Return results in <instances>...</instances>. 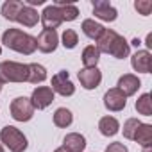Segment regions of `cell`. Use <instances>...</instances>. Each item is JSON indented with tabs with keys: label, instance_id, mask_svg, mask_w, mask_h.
<instances>
[{
	"label": "cell",
	"instance_id": "6",
	"mask_svg": "<svg viewBox=\"0 0 152 152\" xmlns=\"http://www.w3.org/2000/svg\"><path fill=\"white\" fill-rule=\"evenodd\" d=\"M52 91L59 93L61 97H72L75 93V86L70 81L66 70H61L56 75H52Z\"/></svg>",
	"mask_w": 152,
	"mask_h": 152
},
{
	"label": "cell",
	"instance_id": "34",
	"mask_svg": "<svg viewBox=\"0 0 152 152\" xmlns=\"http://www.w3.org/2000/svg\"><path fill=\"white\" fill-rule=\"evenodd\" d=\"M0 152H4V145L2 143H0Z\"/></svg>",
	"mask_w": 152,
	"mask_h": 152
},
{
	"label": "cell",
	"instance_id": "9",
	"mask_svg": "<svg viewBox=\"0 0 152 152\" xmlns=\"http://www.w3.org/2000/svg\"><path fill=\"white\" fill-rule=\"evenodd\" d=\"M54 91L48 86H38L31 95V104L34 109H45L54 102Z\"/></svg>",
	"mask_w": 152,
	"mask_h": 152
},
{
	"label": "cell",
	"instance_id": "23",
	"mask_svg": "<svg viewBox=\"0 0 152 152\" xmlns=\"http://www.w3.org/2000/svg\"><path fill=\"white\" fill-rule=\"evenodd\" d=\"M45 79H47V70H45V66H41L38 63H31L29 64V79H27V83L38 84V83H43Z\"/></svg>",
	"mask_w": 152,
	"mask_h": 152
},
{
	"label": "cell",
	"instance_id": "33",
	"mask_svg": "<svg viewBox=\"0 0 152 152\" xmlns=\"http://www.w3.org/2000/svg\"><path fill=\"white\" fill-rule=\"evenodd\" d=\"M2 86H4V81H2V77H0V91H2Z\"/></svg>",
	"mask_w": 152,
	"mask_h": 152
},
{
	"label": "cell",
	"instance_id": "11",
	"mask_svg": "<svg viewBox=\"0 0 152 152\" xmlns=\"http://www.w3.org/2000/svg\"><path fill=\"white\" fill-rule=\"evenodd\" d=\"M104 106H106V109H109V111H113V113L122 111V109H125V106H127V97H125L118 88H111V90H107L106 95H104Z\"/></svg>",
	"mask_w": 152,
	"mask_h": 152
},
{
	"label": "cell",
	"instance_id": "3",
	"mask_svg": "<svg viewBox=\"0 0 152 152\" xmlns=\"http://www.w3.org/2000/svg\"><path fill=\"white\" fill-rule=\"evenodd\" d=\"M0 77L4 83H25L29 79V64L16 61L0 63Z\"/></svg>",
	"mask_w": 152,
	"mask_h": 152
},
{
	"label": "cell",
	"instance_id": "18",
	"mask_svg": "<svg viewBox=\"0 0 152 152\" xmlns=\"http://www.w3.org/2000/svg\"><path fill=\"white\" fill-rule=\"evenodd\" d=\"M23 7V2H18V0H6L4 6H2V15L6 20L9 22H16L20 11Z\"/></svg>",
	"mask_w": 152,
	"mask_h": 152
},
{
	"label": "cell",
	"instance_id": "13",
	"mask_svg": "<svg viewBox=\"0 0 152 152\" xmlns=\"http://www.w3.org/2000/svg\"><path fill=\"white\" fill-rule=\"evenodd\" d=\"M116 88H118L125 97H131V95H134V93L141 88V81L136 77V75H132V73H124L122 77L118 79Z\"/></svg>",
	"mask_w": 152,
	"mask_h": 152
},
{
	"label": "cell",
	"instance_id": "12",
	"mask_svg": "<svg viewBox=\"0 0 152 152\" xmlns=\"http://www.w3.org/2000/svg\"><path fill=\"white\" fill-rule=\"evenodd\" d=\"M93 15L104 22H115L118 16V11L107 0H93Z\"/></svg>",
	"mask_w": 152,
	"mask_h": 152
},
{
	"label": "cell",
	"instance_id": "4",
	"mask_svg": "<svg viewBox=\"0 0 152 152\" xmlns=\"http://www.w3.org/2000/svg\"><path fill=\"white\" fill-rule=\"evenodd\" d=\"M0 143L6 145L11 152H23L27 148L25 134L15 125H6L2 131H0Z\"/></svg>",
	"mask_w": 152,
	"mask_h": 152
},
{
	"label": "cell",
	"instance_id": "8",
	"mask_svg": "<svg viewBox=\"0 0 152 152\" xmlns=\"http://www.w3.org/2000/svg\"><path fill=\"white\" fill-rule=\"evenodd\" d=\"M77 77H79V83L84 90H95L102 83V72L97 66L95 68H83L77 73Z\"/></svg>",
	"mask_w": 152,
	"mask_h": 152
},
{
	"label": "cell",
	"instance_id": "14",
	"mask_svg": "<svg viewBox=\"0 0 152 152\" xmlns=\"http://www.w3.org/2000/svg\"><path fill=\"white\" fill-rule=\"evenodd\" d=\"M131 64H132L134 72L150 73V70H152V56H150V52L148 50H138L131 57Z\"/></svg>",
	"mask_w": 152,
	"mask_h": 152
},
{
	"label": "cell",
	"instance_id": "17",
	"mask_svg": "<svg viewBox=\"0 0 152 152\" xmlns=\"http://www.w3.org/2000/svg\"><path fill=\"white\" fill-rule=\"evenodd\" d=\"M99 131L102 136H115L118 131H120V124L115 116H102L99 120Z\"/></svg>",
	"mask_w": 152,
	"mask_h": 152
},
{
	"label": "cell",
	"instance_id": "7",
	"mask_svg": "<svg viewBox=\"0 0 152 152\" xmlns=\"http://www.w3.org/2000/svg\"><path fill=\"white\" fill-rule=\"evenodd\" d=\"M39 20H41L45 31H56V29L63 23V16H61V9H59V6H56V4L47 6V7L43 9V13H41Z\"/></svg>",
	"mask_w": 152,
	"mask_h": 152
},
{
	"label": "cell",
	"instance_id": "31",
	"mask_svg": "<svg viewBox=\"0 0 152 152\" xmlns=\"http://www.w3.org/2000/svg\"><path fill=\"white\" fill-rule=\"evenodd\" d=\"M54 152H66V150H64V148H63V147H59V148H56V150H54Z\"/></svg>",
	"mask_w": 152,
	"mask_h": 152
},
{
	"label": "cell",
	"instance_id": "2",
	"mask_svg": "<svg viewBox=\"0 0 152 152\" xmlns=\"http://www.w3.org/2000/svg\"><path fill=\"white\" fill-rule=\"evenodd\" d=\"M2 43L7 48L15 50L18 54H23V56H31L36 50V38L27 34V32H23V31H20V29H7V31H4Z\"/></svg>",
	"mask_w": 152,
	"mask_h": 152
},
{
	"label": "cell",
	"instance_id": "35",
	"mask_svg": "<svg viewBox=\"0 0 152 152\" xmlns=\"http://www.w3.org/2000/svg\"><path fill=\"white\" fill-rule=\"evenodd\" d=\"M0 54H2V47H0Z\"/></svg>",
	"mask_w": 152,
	"mask_h": 152
},
{
	"label": "cell",
	"instance_id": "26",
	"mask_svg": "<svg viewBox=\"0 0 152 152\" xmlns=\"http://www.w3.org/2000/svg\"><path fill=\"white\" fill-rule=\"evenodd\" d=\"M61 39H63V47L64 48H75L77 43H79V36H77V32H75L73 29H66L63 32Z\"/></svg>",
	"mask_w": 152,
	"mask_h": 152
},
{
	"label": "cell",
	"instance_id": "27",
	"mask_svg": "<svg viewBox=\"0 0 152 152\" xmlns=\"http://www.w3.org/2000/svg\"><path fill=\"white\" fill-rule=\"evenodd\" d=\"M140 124H141V122H140L138 118H129V120H125V124H124V136H125L127 140H134V134H136Z\"/></svg>",
	"mask_w": 152,
	"mask_h": 152
},
{
	"label": "cell",
	"instance_id": "30",
	"mask_svg": "<svg viewBox=\"0 0 152 152\" xmlns=\"http://www.w3.org/2000/svg\"><path fill=\"white\" fill-rule=\"evenodd\" d=\"M41 4H45V0H27V2H25V6H29V7H32V6H41Z\"/></svg>",
	"mask_w": 152,
	"mask_h": 152
},
{
	"label": "cell",
	"instance_id": "25",
	"mask_svg": "<svg viewBox=\"0 0 152 152\" xmlns=\"http://www.w3.org/2000/svg\"><path fill=\"white\" fill-rule=\"evenodd\" d=\"M136 111L143 116H152V100H150V93H143L138 100H136Z\"/></svg>",
	"mask_w": 152,
	"mask_h": 152
},
{
	"label": "cell",
	"instance_id": "20",
	"mask_svg": "<svg viewBox=\"0 0 152 152\" xmlns=\"http://www.w3.org/2000/svg\"><path fill=\"white\" fill-rule=\"evenodd\" d=\"M132 141L140 143L143 148L145 147H150V143H152V125L150 124H140V127H138Z\"/></svg>",
	"mask_w": 152,
	"mask_h": 152
},
{
	"label": "cell",
	"instance_id": "1",
	"mask_svg": "<svg viewBox=\"0 0 152 152\" xmlns=\"http://www.w3.org/2000/svg\"><path fill=\"white\" fill-rule=\"evenodd\" d=\"M95 47L99 48V52L109 54V56H113L116 59H124L131 52V43H127L125 38L120 36L118 32H115L113 29H104V32L97 39Z\"/></svg>",
	"mask_w": 152,
	"mask_h": 152
},
{
	"label": "cell",
	"instance_id": "24",
	"mask_svg": "<svg viewBox=\"0 0 152 152\" xmlns=\"http://www.w3.org/2000/svg\"><path fill=\"white\" fill-rule=\"evenodd\" d=\"M56 6H59V9H61L63 22H64V20H66V22H73L75 18L79 16V9L75 7L73 4H66V2H63V0H57Z\"/></svg>",
	"mask_w": 152,
	"mask_h": 152
},
{
	"label": "cell",
	"instance_id": "22",
	"mask_svg": "<svg viewBox=\"0 0 152 152\" xmlns=\"http://www.w3.org/2000/svg\"><path fill=\"white\" fill-rule=\"evenodd\" d=\"M72 122H73V115H72L70 109H66V107L56 109V113H54V125H56V127L64 129V127L72 125Z\"/></svg>",
	"mask_w": 152,
	"mask_h": 152
},
{
	"label": "cell",
	"instance_id": "29",
	"mask_svg": "<svg viewBox=\"0 0 152 152\" xmlns=\"http://www.w3.org/2000/svg\"><path fill=\"white\" fill-rule=\"evenodd\" d=\"M106 152H129V150H127V147H125L124 143L115 141V143H109V145L106 147Z\"/></svg>",
	"mask_w": 152,
	"mask_h": 152
},
{
	"label": "cell",
	"instance_id": "21",
	"mask_svg": "<svg viewBox=\"0 0 152 152\" xmlns=\"http://www.w3.org/2000/svg\"><path fill=\"white\" fill-rule=\"evenodd\" d=\"M81 57H83L84 68H95L97 63H99V59H100V52H99V48L95 45H88V47H84Z\"/></svg>",
	"mask_w": 152,
	"mask_h": 152
},
{
	"label": "cell",
	"instance_id": "28",
	"mask_svg": "<svg viewBox=\"0 0 152 152\" xmlns=\"http://www.w3.org/2000/svg\"><path fill=\"white\" fill-rule=\"evenodd\" d=\"M134 9L140 15L148 16L152 13V2H150V0H136V2H134Z\"/></svg>",
	"mask_w": 152,
	"mask_h": 152
},
{
	"label": "cell",
	"instance_id": "5",
	"mask_svg": "<svg viewBox=\"0 0 152 152\" xmlns=\"http://www.w3.org/2000/svg\"><path fill=\"white\" fill-rule=\"evenodd\" d=\"M9 111L16 122H29L34 115V107L31 104V99H27V97H16L11 102Z\"/></svg>",
	"mask_w": 152,
	"mask_h": 152
},
{
	"label": "cell",
	"instance_id": "15",
	"mask_svg": "<svg viewBox=\"0 0 152 152\" xmlns=\"http://www.w3.org/2000/svg\"><path fill=\"white\" fill-rule=\"evenodd\" d=\"M63 148L66 152H83L86 148V138L79 132H70L63 140Z\"/></svg>",
	"mask_w": 152,
	"mask_h": 152
},
{
	"label": "cell",
	"instance_id": "10",
	"mask_svg": "<svg viewBox=\"0 0 152 152\" xmlns=\"http://www.w3.org/2000/svg\"><path fill=\"white\" fill-rule=\"evenodd\" d=\"M57 43H59V36L56 31H41L39 36L36 38V48L43 54H50L57 48Z\"/></svg>",
	"mask_w": 152,
	"mask_h": 152
},
{
	"label": "cell",
	"instance_id": "16",
	"mask_svg": "<svg viewBox=\"0 0 152 152\" xmlns=\"http://www.w3.org/2000/svg\"><path fill=\"white\" fill-rule=\"evenodd\" d=\"M16 22L22 23L23 27H34V25H38V22H39V13H38L34 7H29V6L23 4V7H22V11H20V15H18Z\"/></svg>",
	"mask_w": 152,
	"mask_h": 152
},
{
	"label": "cell",
	"instance_id": "32",
	"mask_svg": "<svg viewBox=\"0 0 152 152\" xmlns=\"http://www.w3.org/2000/svg\"><path fill=\"white\" fill-rule=\"evenodd\" d=\"M143 152H152V148H150V147H145V148H143Z\"/></svg>",
	"mask_w": 152,
	"mask_h": 152
},
{
	"label": "cell",
	"instance_id": "19",
	"mask_svg": "<svg viewBox=\"0 0 152 152\" xmlns=\"http://www.w3.org/2000/svg\"><path fill=\"white\" fill-rule=\"evenodd\" d=\"M81 29H83V32L90 38V39H99L100 36H102V32H104V25H100V23H97L95 20H91V18H88V20H84L83 22V25H81Z\"/></svg>",
	"mask_w": 152,
	"mask_h": 152
}]
</instances>
